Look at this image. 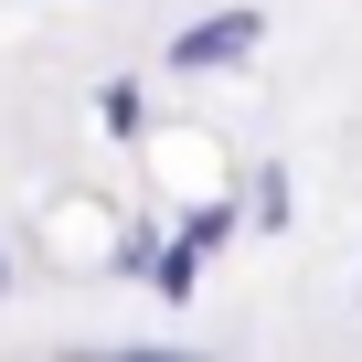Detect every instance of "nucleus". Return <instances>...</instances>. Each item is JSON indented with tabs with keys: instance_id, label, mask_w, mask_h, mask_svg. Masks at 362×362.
Here are the masks:
<instances>
[{
	"instance_id": "4",
	"label": "nucleus",
	"mask_w": 362,
	"mask_h": 362,
	"mask_svg": "<svg viewBox=\"0 0 362 362\" xmlns=\"http://www.w3.org/2000/svg\"><path fill=\"white\" fill-rule=\"evenodd\" d=\"M139 117H149L139 75H107V86H96V128H107V139H139Z\"/></svg>"
},
{
	"instance_id": "7",
	"label": "nucleus",
	"mask_w": 362,
	"mask_h": 362,
	"mask_svg": "<svg viewBox=\"0 0 362 362\" xmlns=\"http://www.w3.org/2000/svg\"><path fill=\"white\" fill-rule=\"evenodd\" d=\"M0 288H11V245H0Z\"/></svg>"
},
{
	"instance_id": "6",
	"label": "nucleus",
	"mask_w": 362,
	"mask_h": 362,
	"mask_svg": "<svg viewBox=\"0 0 362 362\" xmlns=\"http://www.w3.org/2000/svg\"><path fill=\"white\" fill-rule=\"evenodd\" d=\"M160 245H170V235H149V224H117L107 267H117V277H149V267H160Z\"/></svg>"
},
{
	"instance_id": "1",
	"label": "nucleus",
	"mask_w": 362,
	"mask_h": 362,
	"mask_svg": "<svg viewBox=\"0 0 362 362\" xmlns=\"http://www.w3.org/2000/svg\"><path fill=\"white\" fill-rule=\"evenodd\" d=\"M256 43H267V11H256V0H224V11L181 22L160 43V64L170 75H235V64H256Z\"/></svg>"
},
{
	"instance_id": "3",
	"label": "nucleus",
	"mask_w": 362,
	"mask_h": 362,
	"mask_svg": "<svg viewBox=\"0 0 362 362\" xmlns=\"http://www.w3.org/2000/svg\"><path fill=\"white\" fill-rule=\"evenodd\" d=\"M245 235V203H192V214H181V245H203V256H224Z\"/></svg>"
},
{
	"instance_id": "5",
	"label": "nucleus",
	"mask_w": 362,
	"mask_h": 362,
	"mask_svg": "<svg viewBox=\"0 0 362 362\" xmlns=\"http://www.w3.org/2000/svg\"><path fill=\"white\" fill-rule=\"evenodd\" d=\"M149 288H160V298H192V288H203V245H181V235H170L160 267H149Z\"/></svg>"
},
{
	"instance_id": "2",
	"label": "nucleus",
	"mask_w": 362,
	"mask_h": 362,
	"mask_svg": "<svg viewBox=\"0 0 362 362\" xmlns=\"http://www.w3.org/2000/svg\"><path fill=\"white\" fill-rule=\"evenodd\" d=\"M288 214H298V181L267 160V170H256V192H245V224H256V235H288Z\"/></svg>"
}]
</instances>
